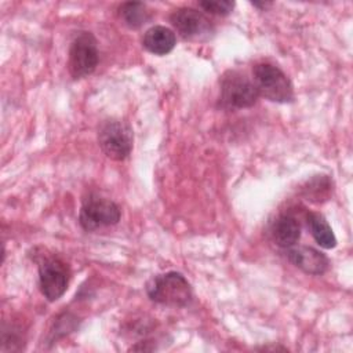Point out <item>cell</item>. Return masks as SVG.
Masks as SVG:
<instances>
[{
    "label": "cell",
    "instance_id": "cell-1",
    "mask_svg": "<svg viewBox=\"0 0 353 353\" xmlns=\"http://www.w3.org/2000/svg\"><path fill=\"white\" fill-rule=\"evenodd\" d=\"M146 292L153 302L172 307L186 306L193 298L189 281L178 272L154 276L148 283Z\"/></svg>",
    "mask_w": 353,
    "mask_h": 353
},
{
    "label": "cell",
    "instance_id": "cell-2",
    "mask_svg": "<svg viewBox=\"0 0 353 353\" xmlns=\"http://www.w3.org/2000/svg\"><path fill=\"white\" fill-rule=\"evenodd\" d=\"M254 85L259 97L272 102L285 103L294 99V88L287 74L276 65L262 62L252 69Z\"/></svg>",
    "mask_w": 353,
    "mask_h": 353
},
{
    "label": "cell",
    "instance_id": "cell-3",
    "mask_svg": "<svg viewBox=\"0 0 353 353\" xmlns=\"http://www.w3.org/2000/svg\"><path fill=\"white\" fill-rule=\"evenodd\" d=\"M134 134L128 123L117 119L106 120L98 131V143L106 157L114 161L127 159L132 150Z\"/></svg>",
    "mask_w": 353,
    "mask_h": 353
},
{
    "label": "cell",
    "instance_id": "cell-4",
    "mask_svg": "<svg viewBox=\"0 0 353 353\" xmlns=\"http://www.w3.org/2000/svg\"><path fill=\"white\" fill-rule=\"evenodd\" d=\"M254 81L244 74L229 70L221 79V102L229 109L251 108L258 101Z\"/></svg>",
    "mask_w": 353,
    "mask_h": 353
},
{
    "label": "cell",
    "instance_id": "cell-5",
    "mask_svg": "<svg viewBox=\"0 0 353 353\" xmlns=\"http://www.w3.org/2000/svg\"><path fill=\"white\" fill-rule=\"evenodd\" d=\"M99 61L97 39L91 32H80L69 48L68 68L73 79L90 76Z\"/></svg>",
    "mask_w": 353,
    "mask_h": 353
},
{
    "label": "cell",
    "instance_id": "cell-6",
    "mask_svg": "<svg viewBox=\"0 0 353 353\" xmlns=\"http://www.w3.org/2000/svg\"><path fill=\"white\" fill-rule=\"evenodd\" d=\"M121 212L119 205L105 197L91 194L88 196L80 210L79 222L87 232H92L101 228L113 226L120 221Z\"/></svg>",
    "mask_w": 353,
    "mask_h": 353
},
{
    "label": "cell",
    "instance_id": "cell-7",
    "mask_svg": "<svg viewBox=\"0 0 353 353\" xmlns=\"http://www.w3.org/2000/svg\"><path fill=\"white\" fill-rule=\"evenodd\" d=\"M70 272L68 265L55 256L44 259L39 266V284L41 294L50 302L59 299L68 290Z\"/></svg>",
    "mask_w": 353,
    "mask_h": 353
},
{
    "label": "cell",
    "instance_id": "cell-8",
    "mask_svg": "<svg viewBox=\"0 0 353 353\" xmlns=\"http://www.w3.org/2000/svg\"><path fill=\"white\" fill-rule=\"evenodd\" d=\"M171 25L185 40H203L212 33V25L197 10L190 7L176 8L170 17Z\"/></svg>",
    "mask_w": 353,
    "mask_h": 353
},
{
    "label": "cell",
    "instance_id": "cell-9",
    "mask_svg": "<svg viewBox=\"0 0 353 353\" xmlns=\"http://www.w3.org/2000/svg\"><path fill=\"white\" fill-rule=\"evenodd\" d=\"M288 259L302 272L307 274H323L328 269V258L319 250L307 245L294 247L288 252Z\"/></svg>",
    "mask_w": 353,
    "mask_h": 353
},
{
    "label": "cell",
    "instance_id": "cell-10",
    "mask_svg": "<svg viewBox=\"0 0 353 353\" xmlns=\"http://www.w3.org/2000/svg\"><path fill=\"white\" fill-rule=\"evenodd\" d=\"M143 47L154 55H165L171 52L176 44V37L174 30L170 28L156 25L148 29L142 39Z\"/></svg>",
    "mask_w": 353,
    "mask_h": 353
},
{
    "label": "cell",
    "instance_id": "cell-11",
    "mask_svg": "<svg viewBox=\"0 0 353 353\" xmlns=\"http://www.w3.org/2000/svg\"><path fill=\"white\" fill-rule=\"evenodd\" d=\"M273 241L283 248L294 247L301 237V226L296 218L291 214L280 215L272 226Z\"/></svg>",
    "mask_w": 353,
    "mask_h": 353
},
{
    "label": "cell",
    "instance_id": "cell-12",
    "mask_svg": "<svg viewBox=\"0 0 353 353\" xmlns=\"http://www.w3.org/2000/svg\"><path fill=\"white\" fill-rule=\"evenodd\" d=\"M307 225H309L313 239L316 240V243L320 247L330 250L336 245V237H335L331 226L328 225L327 219L321 214H319V212L309 214Z\"/></svg>",
    "mask_w": 353,
    "mask_h": 353
},
{
    "label": "cell",
    "instance_id": "cell-13",
    "mask_svg": "<svg viewBox=\"0 0 353 353\" xmlns=\"http://www.w3.org/2000/svg\"><path fill=\"white\" fill-rule=\"evenodd\" d=\"M119 17L128 28L138 29L150 19V12L141 1H127L119 7Z\"/></svg>",
    "mask_w": 353,
    "mask_h": 353
},
{
    "label": "cell",
    "instance_id": "cell-14",
    "mask_svg": "<svg viewBox=\"0 0 353 353\" xmlns=\"http://www.w3.org/2000/svg\"><path fill=\"white\" fill-rule=\"evenodd\" d=\"M330 179L327 176H320L307 182L306 188H303V196L306 197V200L320 203L323 200H327V197L330 196Z\"/></svg>",
    "mask_w": 353,
    "mask_h": 353
},
{
    "label": "cell",
    "instance_id": "cell-15",
    "mask_svg": "<svg viewBox=\"0 0 353 353\" xmlns=\"http://www.w3.org/2000/svg\"><path fill=\"white\" fill-rule=\"evenodd\" d=\"M199 6L214 15H229L233 8H234V1H229V0H205V1H200Z\"/></svg>",
    "mask_w": 353,
    "mask_h": 353
}]
</instances>
